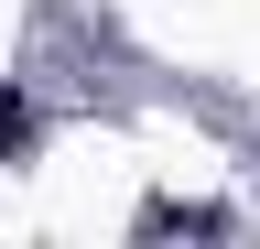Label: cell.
I'll return each mask as SVG.
<instances>
[{"label":"cell","instance_id":"1","mask_svg":"<svg viewBox=\"0 0 260 249\" xmlns=\"http://www.w3.org/2000/svg\"><path fill=\"white\" fill-rule=\"evenodd\" d=\"M32 130H44V109H32L22 87L0 76V163H22V152H32Z\"/></svg>","mask_w":260,"mask_h":249}]
</instances>
